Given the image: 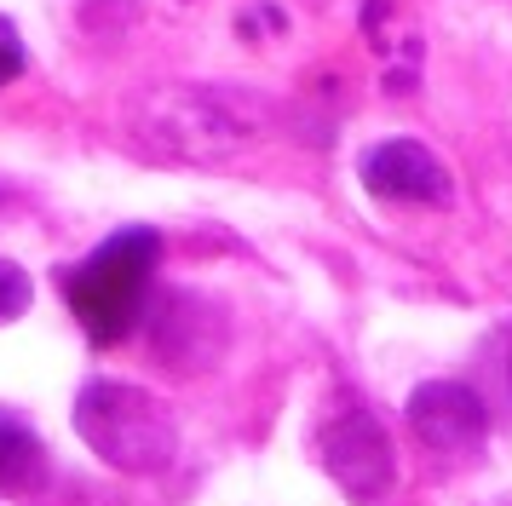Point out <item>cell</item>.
Segmentation results:
<instances>
[{"label":"cell","instance_id":"cell-1","mask_svg":"<svg viewBox=\"0 0 512 506\" xmlns=\"http://www.w3.org/2000/svg\"><path fill=\"white\" fill-rule=\"evenodd\" d=\"M127 127H133V150L144 156L208 167L259 138L265 98L248 87H219V81H173V87L133 92Z\"/></svg>","mask_w":512,"mask_h":506},{"label":"cell","instance_id":"cell-2","mask_svg":"<svg viewBox=\"0 0 512 506\" xmlns=\"http://www.w3.org/2000/svg\"><path fill=\"white\" fill-rule=\"evenodd\" d=\"M156 259H162V236L150 225H127L116 236H104L81 265L64 271V299L93 345H116L139 322Z\"/></svg>","mask_w":512,"mask_h":506},{"label":"cell","instance_id":"cell-3","mask_svg":"<svg viewBox=\"0 0 512 506\" xmlns=\"http://www.w3.org/2000/svg\"><path fill=\"white\" fill-rule=\"evenodd\" d=\"M75 432L104 466H116L127 478H156L179 455L173 414L156 391L121 386V380H93L75 397Z\"/></svg>","mask_w":512,"mask_h":506},{"label":"cell","instance_id":"cell-4","mask_svg":"<svg viewBox=\"0 0 512 506\" xmlns=\"http://www.w3.org/2000/svg\"><path fill=\"white\" fill-rule=\"evenodd\" d=\"M317 449H323V472L351 501H380L397 483V449L386 426L374 420V409H340L323 420L317 432Z\"/></svg>","mask_w":512,"mask_h":506},{"label":"cell","instance_id":"cell-5","mask_svg":"<svg viewBox=\"0 0 512 506\" xmlns=\"http://www.w3.org/2000/svg\"><path fill=\"white\" fill-rule=\"evenodd\" d=\"M231 345V317L202 294H167L150 311V351L156 363L179 368V374H202L225 357Z\"/></svg>","mask_w":512,"mask_h":506},{"label":"cell","instance_id":"cell-6","mask_svg":"<svg viewBox=\"0 0 512 506\" xmlns=\"http://www.w3.org/2000/svg\"><path fill=\"white\" fill-rule=\"evenodd\" d=\"M357 179L380 202H420V207H449L455 202V179L420 138H380L363 150Z\"/></svg>","mask_w":512,"mask_h":506},{"label":"cell","instance_id":"cell-7","mask_svg":"<svg viewBox=\"0 0 512 506\" xmlns=\"http://www.w3.org/2000/svg\"><path fill=\"white\" fill-rule=\"evenodd\" d=\"M409 426L438 455H478L489 437V409L466 380H426L409 391Z\"/></svg>","mask_w":512,"mask_h":506},{"label":"cell","instance_id":"cell-8","mask_svg":"<svg viewBox=\"0 0 512 506\" xmlns=\"http://www.w3.org/2000/svg\"><path fill=\"white\" fill-rule=\"evenodd\" d=\"M466 386L484 397V409L512 420V317L495 322L484 340H478V351H472V380Z\"/></svg>","mask_w":512,"mask_h":506},{"label":"cell","instance_id":"cell-9","mask_svg":"<svg viewBox=\"0 0 512 506\" xmlns=\"http://www.w3.org/2000/svg\"><path fill=\"white\" fill-rule=\"evenodd\" d=\"M52 472L47 449H41V437L18 426V420H0V489L6 495H29V489H41Z\"/></svg>","mask_w":512,"mask_h":506},{"label":"cell","instance_id":"cell-10","mask_svg":"<svg viewBox=\"0 0 512 506\" xmlns=\"http://www.w3.org/2000/svg\"><path fill=\"white\" fill-rule=\"evenodd\" d=\"M35 299V282L18 259H0V322H18Z\"/></svg>","mask_w":512,"mask_h":506},{"label":"cell","instance_id":"cell-11","mask_svg":"<svg viewBox=\"0 0 512 506\" xmlns=\"http://www.w3.org/2000/svg\"><path fill=\"white\" fill-rule=\"evenodd\" d=\"M29 64V52H24V35H18V23L12 18H0V87L6 81H18Z\"/></svg>","mask_w":512,"mask_h":506}]
</instances>
